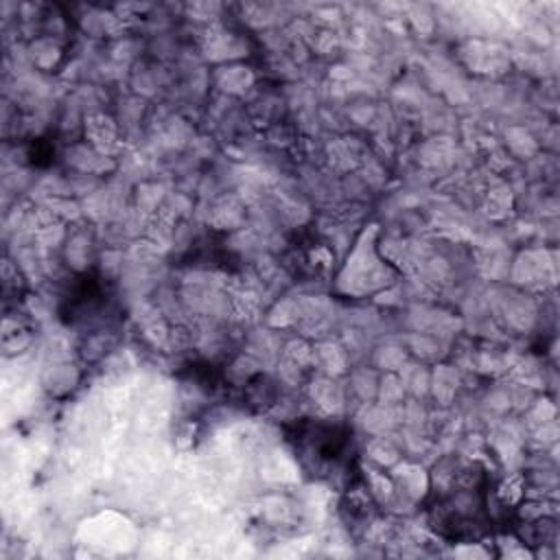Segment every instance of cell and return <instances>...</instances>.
<instances>
[{"label": "cell", "mask_w": 560, "mask_h": 560, "mask_svg": "<svg viewBox=\"0 0 560 560\" xmlns=\"http://www.w3.org/2000/svg\"><path fill=\"white\" fill-rule=\"evenodd\" d=\"M295 457L315 477H332L350 466L352 433L332 420H300L289 433Z\"/></svg>", "instance_id": "7a4b0ae2"}, {"label": "cell", "mask_w": 560, "mask_h": 560, "mask_svg": "<svg viewBox=\"0 0 560 560\" xmlns=\"http://www.w3.org/2000/svg\"><path fill=\"white\" fill-rule=\"evenodd\" d=\"M431 527L446 540L472 542L490 532V479L477 464L455 462L451 475L431 490Z\"/></svg>", "instance_id": "6da1fadb"}]
</instances>
